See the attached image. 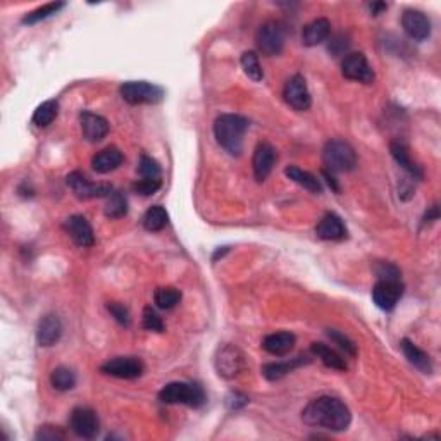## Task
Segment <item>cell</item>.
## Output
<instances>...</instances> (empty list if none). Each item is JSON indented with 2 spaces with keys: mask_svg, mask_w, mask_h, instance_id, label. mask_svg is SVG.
<instances>
[{
  "mask_svg": "<svg viewBox=\"0 0 441 441\" xmlns=\"http://www.w3.org/2000/svg\"><path fill=\"white\" fill-rule=\"evenodd\" d=\"M302 419L305 424L328 429L333 433L347 431L352 423L350 408L336 396H319L307 403L302 411Z\"/></svg>",
  "mask_w": 441,
  "mask_h": 441,
  "instance_id": "6da1fadb",
  "label": "cell"
},
{
  "mask_svg": "<svg viewBox=\"0 0 441 441\" xmlns=\"http://www.w3.org/2000/svg\"><path fill=\"white\" fill-rule=\"evenodd\" d=\"M248 130V119L238 114H222L214 122V137L229 156L238 157L244 150V137Z\"/></svg>",
  "mask_w": 441,
  "mask_h": 441,
  "instance_id": "7a4b0ae2",
  "label": "cell"
},
{
  "mask_svg": "<svg viewBox=\"0 0 441 441\" xmlns=\"http://www.w3.org/2000/svg\"><path fill=\"white\" fill-rule=\"evenodd\" d=\"M159 400L168 405H188V407L198 408L205 403L204 388L197 383H183V381H174V383L166 384L159 391Z\"/></svg>",
  "mask_w": 441,
  "mask_h": 441,
  "instance_id": "3957f363",
  "label": "cell"
},
{
  "mask_svg": "<svg viewBox=\"0 0 441 441\" xmlns=\"http://www.w3.org/2000/svg\"><path fill=\"white\" fill-rule=\"evenodd\" d=\"M323 162L329 173H348L357 166V154L345 140H329L324 145Z\"/></svg>",
  "mask_w": 441,
  "mask_h": 441,
  "instance_id": "277c9868",
  "label": "cell"
},
{
  "mask_svg": "<svg viewBox=\"0 0 441 441\" xmlns=\"http://www.w3.org/2000/svg\"><path fill=\"white\" fill-rule=\"evenodd\" d=\"M122 101L131 105L159 104L164 101V90L149 81H126L119 86Z\"/></svg>",
  "mask_w": 441,
  "mask_h": 441,
  "instance_id": "5b68a950",
  "label": "cell"
},
{
  "mask_svg": "<svg viewBox=\"0 0 441 441\" xmlns=\"http://www.w3.org/2000/svg\"><path fill=\"white\" fill-rule=\"evenodd\" d=\"M257 49L268 57H276L283 52L285 47V30L277 21H265L259 26L256 35Z\"/></svg>",
  "mask_w": 441,
  "mask_h": 441,
  "instance_id": "8992f818",
  "label": "cell"
},
{
  "mask_svg": "<svg viewBox=\"0 0 441 441\" xmlns=\"http://www.w3.org/2000/svg\"><path fill=\"white\" fill-rule=\"evenodd\" d=\"M67 186L73 190V193L76 195L79 200H90V198H107L110 193L114 192L110 185H101V183L90 181L79 171H73L71 174H67L66 178Z\"/></svg>",
  "mask_w": 441,
  "mask_h": 441,
  "instance_id": "52a82bcc",
  "label": "cell"
},
{
  "mask_svg": "<svg viewBox=\"0 0 441 441\" xmlns=\"http://www.w3.org/2000/svg\"><path fill=\"white\" fill-rule=\"evenodd\" d=\"M245 357L233 345H224L217 350L216 355V371L224 379H234L245 371Z\"/></svg>",
  "mask_w": 441,
  "mask_h": 441,
  "instance_id": "ba28073f",
  "label": "cell"
},
{
  "mask_svg": "<svg viewBox=\"0 0 441 441\" xmlns=\"http://www.w3.org/2000/svg\"><path fill=\"white\" fill-rule=\"evenodd\" d=\"M69 428L78 438H95L101 429L97 412L91 411L90 407H76L69 416Z\"/></svg>",
  "mask_w": 441,
  "mask_h": 441,
  "instance_id": "9c48e42d",
  "label": "cell"
},
{
  "mask_svg": "<svg viewBox=\"0 0 441 441\" xmlns=\"http://www.w3.org/2000/svg\"><path fill=\"white\" fill-rule=\"evenodd\" d=\"M283 97L286 104L293 107L295 110H309L312 105L311 91H309L307 81H305V78L302 74H293L286 81L283 88Z\"/></svg>",
  "mask_w": 441,
  "mask_h": 441,
  "instance_id": "30bf717a",
  "label": "cell"
},
{
  "mask_svg": "<svg viewBox=\"0 0 441 441\" xmlns=\"http://www.w3.org/2000/svg\"><path fill=\"white\" fill-rule=\"evenodd\" d=\"M403 295L402 281L395 280H377L372 288V300L381 311H393Z\"/></svg>",
  "mask_w": 441,
  "mask_h": 441,
  "instance_id": "8fae6325",
  "label": "cell"
},
{
  "mask_svg": "<svg viewBox=\"0 0 441 441\" xmlns=\"http://www.w3.org/2000/svg\"><path fill=\"white\" fill-rule=\"evenodd\" d=\"M101 371L119 379H137L145 371V365L137 357H114L102 365Z\"/></svg>",
  "mask_w": 441,
  "mask_h": 441,
  "instance_id": "7c38bea8",
  "label": "cell"
},
{
  "mask_svg": "<svg viewBox=\"0 0 441 441\" xmlns=\"http://www.w3.org/2000/svg\"><path fill=\"white\" fill-rule=\"evenodd\" d=\"M341 73L347 79L365 83V85L374 81V71L362 52L348 54L341 62Z\"/></svg>",
  "mask_w": 441,
  "mask_h": 441,
  "instance_id": "4fadbf2b",
  "label": "cell"
},
{
  "mask_svg": "<svg viewBox=\"0 0 441 441\" xmlns=\"http://www.w3.org/2000/svg\"><path fill=\"white\" fill-rule=\"evenodd\" d=\"M402 28L408 38L414 42H424L431 35V21L423 11L407 9L402 14Z\"/></svg>",
  "mask_w": 441,
  "mask_h": 441,
  "instance_id": "5bb4252c",
  "label": "cell"
},
{
  "mask_svg": "<svg viewBox=\"0 0 441 441\" xmlns=\"http://www.w3.org/2000/svg\"><path fill=\"white\" fill-rule=\"evenodd\" d=\"M276 161H277V152L271 143H268V142L259 143L256 152H253V161H252L253 176H256V180L259 183L268 180L269 174L273 173V168H274V164H276Z\"/></svg>",
  "mask_w": 441,
  "mask_h": 441,
  "instance_id": "9a60e30c",
  "label": "cell"
},
{
  "mask_svg": "<svg viewBox=\"0 0 441 441\" xmlns=\"http://www.w3.org/2000/svg\"><path fill=\"white\" fill-rule=\"evenodd\" d=\"M79 125H81L83 138L90 143L104 140L110 130L109 121L104 116H98V114L90 113V110H83L79 114Z\"/></svg>",
  "mask_w": 441,
  "mask_h": 441,
  "instance_id": "2e32d148",
  "label": "cell"
},
{
  "mask_svg": "<svg viewBox=\"0 0 441 441\" xmlns=\"http://www.w3.org/2000/svg\"><path fill=\"white\" fill-rule=\"evenodd\" d=\"M64 229L71 236V240H73L78 247L86 248L95 244V234H93V229H91L88 219L79 216V214L67 217L64 222Z\"/></svg>",
  "mask_w": 441,
  "mask_h": 441,
  "instance_id": "e0dca14e",
  "label": "cell"
},
{
  "mask_svg": "<svg viewBox=\"0 0 441 441\" xmlns=\"http://www.w3.org/2000/svg\"><path fill=\"white\" fill-rule=\"evenodd\" d=\"M62 336V323L57 314H45L37 328V341L40 347H54Z\"/></svg>",
  "mask_w": 441,
  "mask_h": 441,
  "instance_id": "ac0fdd59",
  "label": "cell"
},
{
  "mask_svg": "<svg viewBox=\"0 0 441 441\" xmlns=\"http://www.w3.org/2000/svg\"><path fill=\"white\" fill-rule=\"evenodd\" d=\"M316 234L321 240L340 241L347 238V226L335 212H328L316 226Z\"/></svg>",
  "mask_w": 441,
  "mask_h": 441,
  "instance_id": "d6986e66",
  "label": "cell"
},
{
  "mask_svg": "<svg viewBox=\"0 0 441 441\" xmlns=\"http://www.w3.org/2000/svg\"><path fill=\"white\" fill-rule=\"evenodd\" d=\"M125 162V156L118 147H107V149L97 152L91 159V169L98 174H107L116 171Z\"/></svg>",
  "mask_w": 441,
  "mask_h": 441,
  "instance_id": "ffe728a7",
  "label": "cell"
},
{
  "mask_svg": "<svg viewBox=\"0 0 441 441\" xmlns=\"http://www.w3.org/2000/svg\"><path fill=\"white\" fill-rule=\"evenodd\" d=\"M297 343V338L293 333L290 331H280V333H273V335H268L262 341V348L265 352L271 353V355L276 357H283L286 353H290L293 350Z\"/></svg>",
  "mask_w": 441,
  "mask_h": 441,
  "instance_id": "44dd1931",
  "label": "cell"
},
{
  "mask_svg": "<svg viewBox=\"0 0 441 441\" xmlns=\"http://www.w3.org/2000/svg\"><path fill=\"white\" fill-rule=\"evenodd\" d=\"M331 35V23L326 18H317L309 23L302 31V42L307 47H316L326 42Z\"/></svg>",
  "mask_w": 441,
  "mask_h": 441,
  "instance_id": "7402d4cb",
  "label": "cell"
},
{
  "mask_svg": "<svg viewBox=\"0 0 441 441\" xmlns=\"http://www.w3.org/2000/svg\"><path fill=\"white\" fill-rule=\"evenodd\" d=\"M389 152H391L393 159H395V161L399 162V164L402 166V168L407 171L412 178H414V180H423L424 178L423 169H420V166H417L416 162L412 161L411 152H408V147L405 145L403 142L396 140V142L389 143Z\"/></svg>",
  "mask_w": 441,
  "mask_h": 441,
  "instance_id": "603a6c76",
  "label": "cell"
},
{
  "mask_svg": "<svg viewBox=\"0 0 441 441\" xmlns=\"http://www.w3.org/2000/svg\"><path fill=\"white\" fill-rule=\"evenodd\" d=\"M311 362V359L307 357H297V359L292 360H286V362H271V364H265L262 367V376L265 377L268 381H277L281 377H285L290 372L295 371L297 367H302V365Z\"/></svg>",
  "mask_w": 441,
  "mask_h": 441,
  "instance_id": "cb8c5ba5",
  "label": "cell"
},
{
  "mask_svg": "<svg viewBox=\"0 0 441 441\" xmlns=\"http://www.w3.org/2000/svg\"><path fill=\"white\" fill-rule=\"evenodd\" d=\"M400 347H402L403 355L407 357L408 362L414 365V367L419 369L420 372H424V374H431L433 362H431V359H429V355L426 352L420 350L417 345L412 343V341L407 340V338H403L402 343H400Z\"/></svg>",
  "mask_w": 441,
  "mask_h": 441,
  "instance_id": "d4e9b609",
  "label": "cell"
},
{
  "mask_svg": "<svg viewBox=\"0 0 441 441\" xmlns=\"http://www.w3.org/2000/svg\"><path fill=\"white\" fill-rule=\"evenodd\" d=\"M311 352L314 357H317V359L326 365V367L335 369V371H347V362H345V359H341L340 353L333 350V348H329L328 345L312 343Z\"/></svg>",
  "mask_w": 441,
  "mask_h": 441,
  "instance_id": "484cf974",
  "label": "cell"
},
{
  "mask_svg": "<svg viewBox=\"0 0 441 441\" xmlns=\"http://www.w3.org/2000/svg\"><path fill=\"white\" fill-rule=\"evenodd\" d=\"M285 174L290 178V180L295 181L297 185L302 186V188L309 190L311 193H317V195L323 193V185H321V181L317 180L312 173H309V171L297 168V166H288V168L285 169Z\"/></svg>",
  "mask_w": 441,
  "mask_h": 441,
  "instance_id": "4316f807",
  "label": "cell"
},
{
  "mask_svg": "<svg viewBox=\"0 0 441 441\" xmlns=\"http://www.w3.org/2000/svg\"><path fill=\"white\" fill-rule=\"evenodd\" d=\"M168 222H169V214H168V210L162 207V205H154V207H150L142 219L143 228L150 233L162 231V229L168 226Z\"/></svg>",
  "mask_w": 441,
  "mask_h": 441,
  "instance_id": "83f0119b",
  "label": "cell"
},
{
  "mask_svg": "<svg viewBox=\"0 0 441 441\" xmlns=\"http://www.w3.org/2000/svg\"><path fill=\"white\" fill-rule=\"evenodd\" d=\"M154 302L162 311H171L181 302V292L174 288V286H162V288H157L156 293H154Z\"/></svg>",
  "mask_w": 441,
  "mask_h": 441,
  "instance_id": "f1b7e54d",
  "label": "cell"
},
{
  "mask_svg": "<svg viewBox=\"0 0 441 441\" xmlns=\"http://www.w3.org/2000/svg\"><path fill=\"white\" fill-rule=\"evenodd\" d=\"M64 7H66L64 2L45 4V6L38 7V9L28 13L25 18H23V25H37V23H40V21H45V19L52 18V16L57 14L59 11L64 9Z\"/></svg>",
  "mask_w": 441,
  "mask_h": 441,
  "instance_id": "f546056e",
  "label": "cell"
},
{
  "mask_svg": "<svg viewBox=\"0 0 441 441\" xmlns=\"http://www.w3.org/2000/svg\"><path fill=\"white\" fill-rule=\"evenodd\" d=\"M105 216L109 219H121L128 214V200H126L125 193L113 192L107 197V204L104 209Z\"/></svg>",
  "mask_w": 441,
  "mask_h": 441,
  "instance_id": "4dcf8cb0",
  "label": "cell"
},
{
  "mask_svg": "<svg viewBox=\"0 0 441 441\" xmlns=\"http://www.w3.org/2000/svg\"><path fill=\"white\" fill-rule=\"evenodd\" d=\"M59 114V104L57 101H47L42 105L37 107V110L33 113V125H37L38 128H47L54 122V119Z\"/></svg>",
  "mask_w": 441,
  "mask_h": 441,
  "instance_id": "1f68e13d",
  "label": "cell"
},
{
  "mask_svg": "<svg viewBox=\"0 0 441 441\" xmlns=\"http://www.w3.org/2000/svg\"><path fill=\"white\" fill-rule=\"evenodd\" d=\"M50 383L57 391H69L76 386V374L69 367H57L50 374Z\"/></svg>",
  "mask_w": 441,
  "mask_h": 441,
  "instance_id": "d6a6232c",
  "label": "cell"
},
{
  "mask_svg": "<svg viewBox=\"0 0 441 441\" xmlns=\"http://www.w3.org/2000/svg\"><path fill=\"white\" fill-rule=\"evenodd\" d=\"M241 67H244L245 74L253 81H262L264 79V71H262V66L259 62V55L252 50H247V52L241 54Z\"/></svg>",
  "mask_w": 441,
  "mask_h": 441,
  "instance_id": "836d02e7",
  "label": "cell"
},
{
  "mask_svg": "<svg viewBox=\"0 0 441 441\" xmlns=\"http://www.w3.org/2000/svg\"><path fill=\"white\" fill-rule=\"evenodd\" d=\"M138 174L145 178V180H161L162 169L156 159L147 156V154H142L140 161H138Z\"/></svg>",
  "mask_w": 441,
  "mask_h": 441,
  "instance_id": "e575fe53",
  "label": "cell"
},
{
  "mask_svg": "<svg viewBox=\"0 0 441 441\" xmlns=\"http://www.w3.org/2000/svg\"><path fill=\"white\" fill-rule=\"evenodd\" d=\"M142 323L143 328L149 329V331H156V333H162L166 329L164 321L161 319V316L154 311L152 307H145L143 309V317H142Z\"/></svg>",
  "mask_w": 441,
  "mask_h": 441,
  "instance_id": "d590c367",
  "label": "cell"
},
{
  "mask_svg": "<svg viewBox=\"0 0 441 441\" xmlns=\"http://www.w3.org/2000/svg\"><path fill=\"white\" fill-rule=\"evenodd\" d=\"M328 336L331 338V340L335 341L338 347H340L345 353H348V355H350V357L357 355V345L353 343L350 338L345 336L343 333L336 331V329H328Z\"/></svg>",
  "mask_w": 441,
  "mask_h": 441,
  "instance_id": "8d00e7d4",
  "label": "cell"
},
{
  "mask_svg": "<svg viewBox=\"0 0 441 441\" xmlns=\"http://www.w3.org/2000/svg\"><path fill=\"white\" fill-rule=\"evenodd\" d=\"M161 186L162 180H145V178H142V180L134 181L131 188H133L134 193L142 195V197H150V195L156 193Z\"/></svg>",
  "mask_w": 441,
  "mask_h": 441,
  "instance_id": "74e56055",
  "label": "cell"
},
{
  "mask_svg": "<svg viewBox=\"0 0 441 441\" xmlns=\"http://www.w3.org/2000/svg\"><path fill=\"white\" fill-rule=\"evenodd\" d=\"M66 438V433L62 431L61 428L57 426H40L37 435H35V440L38 441H61Z\"/></svg>",
  "mask_w": 441,
  "mask_h": 441,
  "instance_id": "f35d334b",
  "label": "cell"
},
{
  "mask_svg": "<svg viewBox=\"0 0 441 441\" xmlns=\"http://www.w3.org/2000/svg\"><path fill=\"white\" fill-rule=\"evenodd\" d=\"M107 311L110 312V316H113L121 326H126V328H128L131 324L130 311L125 305L119 304V302H109V304H107Z\"/></svg>",
  "mask_w": 441,
  "mask_h": 441,
  "instance_id": "ab89813d",
  "label": "cell"
},
{
  "mask_svg": "<svg viewBox=\"0 0 441 441\" xmlns=\"http://www.w3.org/2000/svg\"><path fill=\"white\" fill-rule=\"evenodd\" d=\"M377 280H395L400 281V269L395 264H389V262H381L376 268Z\"/></svg>",
  "mask_w": 441,
  "mask_h": 441,
  "instance_id": "60d3db41",
  "label": "cell"
},
{
  "mask_svg": "<svg viewBox=\"0 0 441 441\" xmlns=\"http://www.w3.org/2000/svg\"><path fill=\"white\" fill-rule=\"evenodd\" d=\"M226 403H228V407L231 408V411H238V408H244L245 405L248 403V396L241 395V393L234 391L231 393V395L226 399Z\"/></svg>",
  "mask_w": 441,
  "mask_h": 441,
  "instance_id": "b9f144b4",
  "label": "cell"
},
{
  "mask_svg": "<svg viewBox=\"0 0 441 441\" xmlns=\"http://www.w3.org/2000/svg\"><path fill=\"white\" fill-rule=\"evenodd\" d=\"M438 219H440V209H438V205H433V207L426 212V216H424V224H428V222H435Z\"/></svg>",
  "mask_w": 441,
  "mask_h": 441,
  "instance_id": "7bdbcfd3",
  "label": "cell"
},
{
  "mask_svg": "<svg viewBox=\"0 0 441 441\" xmlns=\"http://www.w3.org/2000/svg\"><path fill=\"white\" fill-rule=\"evenodd\" d=\"M323 176L326 178V181H328V185L331 186L333 190H335L336 193H340V185H338L336 183V180H335V176H333V173H329V171H323Z\"/></svg>",
  "mask_w": 441,
  "mask_h": 441,
  "instance_id": "ee69618b",
  "label": "cell"
},
{
  "mask_svg": "<svg viewBox=\"0 0 441 441\" xmlns=\"http://www.w3.org/2000/svg\"><path fill=\"white\" fill-rule=\"evenodd\" d=\"M369 9H371L372 16H377V14L381 13V11L388 9V6H386V4H383V2H374V4H371V6H369Z\"/></svg>",
  "mask_w": 441,
  "mask_h": 441,
  "instance_id": "f6af8a7d",
  "label": "cell"
}]
</instances>
